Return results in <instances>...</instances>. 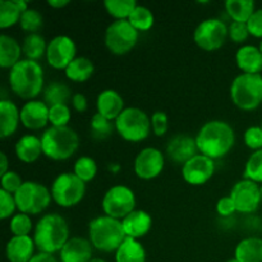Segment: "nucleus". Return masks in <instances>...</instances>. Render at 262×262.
Here are the masks:
<instances>
[{
    "label": "nucleus",
    "mask_w": 262,
    "mask_h": 262,
    "mask_svg": "<svg viewBox=\"0 0 262 262\" xmlns=\"http://www.w3.org/2000/svg\"><path fill=\"white\" fill-rule=\"evenodd\" d=\"M115 262H146V250L140 241L125 238L115 251Z\"/></svg>",
    "instance_id": "obj_29"
},
{
    "label": "nucleus",
    "mask_w": 262,
    "mask_h": 262,
    "mask_svg": "<svg viewBox=\"0 0 262 262\" xmlns=\"http://www.w3.org/2000/svg\"><path fill=\"white\" fill-rule=\"evenodd\" d=\"M73 173L84 183H89L96 177L97 174V164L90 156H81L78 160L74 163Z\"/></svg>",
    "instance_id": "obj_37"
},
{
    "label": "nucleus",
    "mask_w": 262,
    "mask_h": 262,
    "mask_svg": "<svg viewBox=\"0 0 262 262\" xmlns=\"http://www.w3.org/2000/svg\"><path fill=\"white\" fill-rule=\"evenodd\" d=\"M225 9L233 22L247 23L255 13V2L252 0H227Z\"/></svg>",
    "instance_id": "obj_31"
},
{
    "label": "nucleus",
    "mask_w": 262,
    "mask_h": 262,
    "mask_svg": "<svg viewBox=\"0 0 262 262\" xmlns=\"http://www.w3.org/2000/svg\"><path fill=\"white\" fill-rule=\"evenodd\" d=\"M71 101L74 110L78 113H84L87 110V106H89V101H87L86 96L83 94H74Z\"/></svg>",
    "instance_id": "obj_49"
},
{
    "label": "nucleus",
    "mask_w": 262,
    "mask_h": 262,
    "mask_svg": "<svg viewBox=\"0 0 262 262\" xmlns=\"http://www.w3.org/2000/svg\"><path fill=\"white\" fill-rule=\"evenodd\" d=\"M165 160L160 150L155 147H145L137 154L133 163L136 176L143 181L155 179L163 173Z\"/></svg>",
    "instance_id": "obj_15"
},
{
    "label": "nucleus",
    "mask_w": 262,
    "mask_h": 262,
    "mask_svg": "<svg viewBox=\"0 0 262 262\" xmlns=\"http://www.w3.org/2000/svg\"><path fill=\"white\" fill-rule=\"evenodd\" d=\"M138 42V31L128 20H114L105 31V45L114 55H125Z\"/></svg>",
    "instance_id": "obj_11"
},
{
    "label": "nucleus",
    "mask_w": 262,
    "mask_h": 262,
    "mask_svg": "<svg viewBox=\"0 0 262 262\" xmlns=\"http://www.w3.org/2000/svg\"><path fill=\"white\" fill-rule=\"evenodd\" d=\"M196 143L200 154L217 160L228 155L234 146V129L224 120H210L199 130Z\"/></svg>",
    "instance_id": "obj_1"
},
{
    "label": "nucleus",
    "mask_w": 262,
    "mask_h": 262,
    "mask_svg": "<svg viewBox=\"0 0 262 262\" xmlns=\"http://www.w3.org/2000/svg\"><path fill=\"white\" fill-rule=\"evenodd\" d=\"M13 94L23 100H35L43 89V69L38 61L22 59L9 72Z\"/></svg>",
    "instance_id": "obj_3"
},
{
    "label": "nucleus",
    "mask_w": 262,
    "mask_h": 262,
    "mask_svg": "<svg viewBox=\"0 0 262 262\" xmlns=\"http://www.w3.org/2000/svg\"><path fill=\"white\" fill-rule=\"evenodd\" d=\"M77 46L73 38L66 35L55 36L48 43L46 60L54 69H64L77 58Z\"/></svg>",
    "instance_id": "obj_14"
},
{
    "label": "nucleus",
    "mask_w": 262,
    "mask_h": 262,
    "mask_svg": "<svg viewBox=\"0 0 262 262\" xmlns=\"http://www.w3.org/2000/svg\"><path fill=\"white\" fill-rule=\"evenodd\" d=\"M234 258L238 262H262V239L258 237L243 238L237 245Z\"/></svg>",
    "instance_id": "obj_28"
},
{
    "label": "nucleus",
    "mask_w": 262,
    "mask_h": 262,
    "mask_svg": "<svg viewBox=\"0 0 262 262\" xmlns=\"http://www.w3.org/2000/svg\"><path fill=\"white\" fill-rule=\"evenodd\" d=\"M90 262H106V261L102 260V258H99V257H94Z\"/></svg>",
    "instance_id": "obj_54"
},
{
    "label": "nucleus",
    "mask_w": 262,
    "mask_h": 262,
    "mask_svg": "<svg viewBox=\"0 0 262 262\" xmlns=\"http://www.w3.org/2000/svg\"><path fill=\"white\" fill-rule=\"evenodd\" d=\"M96 107L100 115L105 117L106 119L113 120V122H115V119L125 109L122 95L112 89L100 92L96 100Z\"/></svg>",
    "instance_id": "obj_21"
},
{
    "label": "nucleus",
    "mask_w": 262,
    "mask_h": 262,
    "mask_svg": "<svg viewBox=\"0 0 262 262\" xmlns=\"http://www.w3.org/2000/svg\"><path fill=\"white\" fill-rule=\"evenodd\" d=\"M20 123L30 130H40L49 124V105L41 100H30L20 109Z\"/></svg>",
    "instance_id": "obj_18"
},
{
    "label": "nucleus",
    "mask_w": 262,
    "mask_h": 262,
    "mask_svg": "<svg viewBox=\"0 0 262 262\" xmlns=\"http://www.w3.org/2000/svg\"><path fill=\"white\" fill-rule=\"evenodd\" d=\"M8 170V158L5 152H0V177L4 176Z\"/></svg>",
    "instance_id": "obj_51"
},
{
    "label": "nucleus",
    "mask_w": 262,
    "mask_h": 262,
    "mask_svg": "<svg viewBox=\"0 0 262 262\" xmlns=\"http://www.w3.org/2000/svg\"><path fill=\"white\" fill-rule=\"evenodd\" d=\"M122 224L125 235L128 238L138 241L140 238L145 237L151 230L152 217L148 212L143 211V210H135L122 220Z\"/></svg>",
    "instance_id": "obj_22"
},
{
    "label": "nucleus",
    "mask_w": 262,
    "mask_h": 262,
    "mask_svg": "<svg viewBox=\"0 0 262 262\" xmlns=\"http://www.w3.org/2000/svg\"><path fill=\"white\" fill-rule=\"evenodd\" d=\"M166 154L173 163L183 166L187 161H189L193 156L200 154L199 148H197L196 138L188 135H183V133L174 136L168 142Z\"/></svg>",
    "instance_id": "obj_17"
},
{
    "label": "nucleus",
    "mask_w": 262,
    "mask_h": 262,
    "mask_svg": "<svg viewBox=\"0 0 262 262\" xmlns=\"http://www.w3.org/2000/svg\"><path fill=\"white\" fill-rule=\"evenodd\" d=\"M30 262H59L55 258V256L51 255V253H45V252H38L31 258Z\"/></svg>",
    "instance_id": "obj_50"
},
{
    "label": "nucleus",
    "mask_w": 262,
    "mask_h": 262,
    "mask_svg": "<svg viewBox=\"0 0 262 262\" xmlns=\"http://www.w3.org/2000/svg\"><path fill=\"white\" fill-rule=\"evenodd\" d=\"M69 4V0H49V7L54 8V9H61V8L67 7Z\"/></svg>",
    "instance_id": "obj_52"
},
{
    "label": "nucleus",
    "mask_w": 262,
    "mask_h": 262,
    "mask_svg": "<svg viewBox=\"0 0 262 262\" xmlns=\"http://www.w3.org/2000/svg\"><path fill=\"white\" fill-rule=\"evenodd\" d=\"M33 241L40 252H60L69 237V227L67 220L59 214H46L41 217L33 229Z\"/></svg>",
    "instance_id": "obj_2"
},
{
    "label": "nucleus",
    "mask_w": 262,
    "mask_h": 262,
    "mask_svg": "<svg viewBox=\"0 0 262 262\" xmlns=\"http://www.w3.org/2000/svg\"><path fill=\"white\" fill-rule=\"evenodd\" d=\"M235 61L243 73L261 74L262 54L257 46L243 45L235 54Z\"/></svg>",
    "instance_id": "obj_23"
},
{
    "label": "nucleus",
    "mask_w": 262,
    "mask_h": 262,
    "mask_svg": "<svg viewBox=\"0 0 262 262\" xmlns=\"http://www.w3.org/2000/svg\"><path fill=\"white\" fill-rule=\"evenodd\" d=\"M227 262H238V261L235 260V258H230V260H228Z\"/></svg>",
    "instance_id": "obj_55"
},
{
    "label": "nucleus",
    "mask_w": 262,
    "mask_h": 262,
    "mask_svg": "<svg viewBox=\"0 0 262 262\" xmlns=\"http://www.w3.org/2000/svg\"><path fill=\"white\" fill-rule=\"evenodd\" d=\"M245 179L262 184V150L255 151L245 166Z\"/></svg>",
    "instance_id": "obj_38"
},
{
    "label": "nucleus",
    "mask_w": 262,
    "mask_h": 262,
    "mask_svg": "<svg viewBox=\"0 0 262 262\" xmlns=\"http://www.w3.org/2000/svg\"><path fill=\"white\" fill-rule=\"evenodd\" d=\"M258 49H260V51H261V54H262V40H261V42H260V46H258Z\"/></svg>",
    "instance_id": "obj_56"
},
{
    "label": "nucleus",
    "mask_w": 262,
    "mask_h": 262,
    "mask_svg": "<svg viewBox=\"0 0 262 262\" xmlns=\"http://www.w3.org/2000/svg\"><path fill=\"white\" fill-rule=\"evenodd\" d=\"M235 211H237V209H235V205L234 202H233V200L230 199V196L222 197V199L217 201L216 212L222 217L232 216Z\"/></svg>",
    "instance_id": "obj_48"
},
{
    "label": "nucleus",
    "mask_w": 262,
    "mask_h": 262,
    "mask_svg": "<svg viewBox=\"0 0 262 262\" xmlns=\"http://www.w3.org/2000/svg\"><path fill=\"white\" fill-rule=\"evenodd\" d=\"M71 89L63 82H51L45 90H43V101L49 105H59L67 104L69 100H72Z\"/></svg>",
    "instance_id": "obj_33"
},
{
    "label": "nucleus",
    "mask_w": 262,
    "mask_h": 262,
    "mask_svg": "<svg viewBox=\"0 0 262 262\" xmlns=\"http://www.w3.org/2000/svg\"><path fill=\"white\" fill-rule=\"evenodd\" d=\"M95 72V66L91 59L86 56H77L66 69V76L69 81L83 83L89 81Z\"/></svg>",
    "instance_id": "obj_30"
},
{
    "label": "nucleus",
    "mask_w": 262,
    "mask_h": 262,
    "mask_svg": "<svg viewBox=\"0 0 262 262\" xmlns=\"http://www.w3.org/2000/svg\"><path fill=\"white\" fill-rule=\"evenodd\" d=\"M9 229L14 237H26L30 235L33 229V223L30 215L18 212L10 219Z\"/></svg>",
    "instance_id": "obj_39"
},
{
    "label": "nucleus",
    "mask_w": 262,
    "mask_h": 262,
    "mask_svg": "<svg viewBox=\"0 0 262 262\" xmlns=\"http://www.w3.org/2000/svg\"><path fill=\"white\" fill-rule=\"evenodd\" d=\"M229 36V27L217 18H207L196 27L193 40L205 51L219 50Z\"/></svg>",
    "instance_id": "obj_12"
},
{
    "label": "nucleus",
    "mask_w": 262,
    "mask_h": 262,
    "mask_svg": "<svg viewBox=\"0 0 262 262\" xmlns=\"http://www.w3.org/2000/svg\"><path fill=\"white\" fill-rule=\"evenodd\" d=\"M20 122V112L10 100L0 101V137L7 138L14 135Z\"/></svg>",
    "instance_id": "obj_24"
},
{
    "label": "nucleus",
    "mask_w": 262,
    "mask_h": 262,
    "mask_svg": "<svg viewBox=\"0 0 262 262\" xmlns=\"http://www.w3.org/2000/svg\"><path fill=\"white\" fill-rule=\"evenodd\" d=\"M42 14H41L37 9H32V8H28V9L23 13L19 20L20 28H22L25 32H27L28 35H30V33H37V31L42 27Z\"/></svg>",
    "instance_id": "obj_40"
},
{
    "label": "nucleus",
    "mask_w": 262,
    "mask_h": 262,
    "mask_svg": "<svg viewBox=\"0 0 262 262\" xmlns=\"http://www.w3.org/2000/svg\"><path fill=\"white\" fill-rule=\"evenodd\" d=\"M107 169H109V171H112V173H118V171L120 170V165L119 164H117V163H114V164H109V165H107Z\"/></svg>",
    "instance_id": "obj_53"
},
{
    "label": "nucleus",
    "mask_w": 262,
    "mask_h": 262,
    "mask_svg": "<svg viewBox=\"0 0 262 262\" xmlns=\"http://www.w3.org/2000/svg\"><path fill=\"white\" fill-rule=\"evenodd\" d=\"M17 209L14 194L8 193L4 189H0V219L7 220L10 216H14V211Z\"/></svg>",
    "instance_id": "obj_42"
},
{
    "label": "nucleus",
    "mask_w": 262,
    "mask_h": 262,
    "mask_svg": "<svg viewBox=\"0 0 262 262\" xmlns=\"http://www.w3.org/2000/svg\"><path fill=\"white\" fill-rule=\"evenodd\" d=\"M46 50H48V43L40 33H30L23 40L22 51L26 55V59L38 61L43 55L46 56Z\"/></svg>",
    "instance_id": "obj_32"
},
{
    "label": "nucleus",
    "mask_w": 262,
    "mask_h": 262,
    "mask_svg": "<svg viewBox=\"0 0 262 262\" xmlns=\"http://www.w3.org/2000/svg\"><path fill=\"white\" fill-rule=\"evenodd\" d=\"M151 128L154 130V135L161 137L168 132L169 128V118L166 113L155 112L151 117Z\"/></svg>",
    "instance_id": "obj_45"
},
{
    "label": "nucleus",
    "mask_w": 262,
    "mask_h": 262,
    "mask_svg": "<svg viewBox=\"0 0 262 262\" xmlns=\"http://www.w3.org/2000/svg\"><path fill=\"white\" fill-rule=\"evenodd\" d=\"M22 46L12 36L3 33L0 36V67L3 69H12L22 59Z\"/></svg>",
    "instance_id": "obj_27"
},
{
    "label": "nucleus",
    "mask_w": 262,
    "mask_h": 262,
    "mask_svg": "<svg viewBox=\"0 0 262 262\" xmlns=\"http://www.w3.org/2000/svg\"><path fill=\"white\" fill-rule=\"evenodd\" d=\"M247 28L251 36L262 38V8L255 10L252 17L247 22Z\"/></svg>",
    "instance_id": "obj_47"
},
{
    "label": "nucleus",
    "mask_w": 262,
    "mask_h": 262,
    "mask_svg": "<svg viewBox=\"0 0 262 262\" xmlns=\"http://www.w3.org/2000/svg\"><path fill=\"white\" fill-rule=\"evenodd\" d=\"M42 154L54 161L71 159L79 147V137L71 127H50L41 136Z\"/></svg>",
    "instance_id": "obj_5"
},
{
    "label": "nucleus",
    "mask_w": 262,
    "mask_h": 262,
    "mask_svg": "<svg viewBox=\"0 0 262 262\" xmlns=\"http://www.w3.org/2000/svg\"><path fill=\"white\" fill-rule=\"evenodd\" d=\"M35 241L30 235L14 237L13 235L5 246V256L9 262H30L36 255Z\"/></svg>",
    "instance_id": "obj_20"
},
{
    "label": "nucleus",
    "mask_w": 262,
    "mask_h": 262,
    "mask_svg": "<svg viewBox=\"0 0 262 262\" xmlns=\"http://www.w3.org/2000/svg\"><path fill=\"white\" fill-rule=\"evenodd\" d=\"M230 99L241 110L252 112L262 104V74L241 73L230 84Z\"/></svg>",
    "instance_id": "obj_6"
},
{
    "label": "nucleus",
    "mask_w": 262,
    "mask_h": 262,
    "mask_svg": "<svg viewBox=\"0 0 262 262\" xmlns=\"http://www.w3.org/2000/svg\"><path fill=\"white\" fill-rule=\"evenodd\" d=\"M137 5L135 0H105L104 2L105 9L109 15L115 18V20H128Z\"/></svg>",
    "instance_id": "obj_34"
},
{
    "label": "nucleus",
    "mask_w": 262,
    "mask_h": 262,
    "mask_svg": "<svg viewBox=\"0 0 262 262\" xmlns=\"http://www.w3.org/2000/svg\"><path fill=\"white\" fill-rule=\"evenodd\" d=\"M15 156L18 160L25 164H32L40 158L42 154V143L41 138L35 135H25L17 141L14 146Z\"/></svg>",
    "instance_id": "obj_25"
},
{
    "label": "nucleus",
    "mask_w": 262,
    "mask_h": 262,
    "mask_svg": "<svg viewBox=\"0 0 262 262\" xmlns=\"http://www.w3.org/2000/svg\"><path fill=\"white\" fill-rule=\"evenodd\" d=\"M72 113L67 104H59L49 106V123L51 127H68Z\"/></svg>",
    "instance_id": "obj_41"
},
{
    "label": "nucleus",
    "mask_w": 262,
    "mask_h": 262,
    "mask_svg": "<svg viewBox=\"0 0 262 262\" xmlns=\"http://www.w3.org/2000/svg\"><path fill=\"white\" fill-rule=\"evenodd\" d=\"M250 36L248 32L247 23H239V22H232L229 26V37L233 42L235 43H243Z\"/></svg>",
    "instance_id": "obj_46"
},
{
    "label": "nucleus",
    "mask_w": 262,
    "mask_h": 262,
    "mask_svg": "<svg viewBox=\"0 0 262 262\" xmlns=\"http://www.w3.org/2000/svg\"><path fill=\"white\" fill-rule=\"evenodd\" d=\"M246 146L253 151L262 150V128L261 127H250L246 129L243 136Z\"/></svg>",
    "instance_id": "obj_44"
},
{
    "label": "nucleus",
    "mask_w": 262,
    "mask_h": 262,
    "mask_svg": "<svg viewBox=\"0 0 262 262\" xmlns=\"http://www.w3.org/2000/svg\"><path fill=\"white\" fill-rule=\"evenodd\" d=\"M101 206L106 216L123 220L136 210V194L129 187L117 184L105 192Z\"/></svg>",
    "instance_id": "obj_10"
},
{
    "label": "nucleus",
    "mask_w": 262,
    "mask_h": 262,
    "mask_svg": "<svg viewBox=\"0 0 262 262\" xmlns=\"http://www.w3.org/2000/svg\"><path fill=\"white\" fill-rule=\"evenodd\" d=\"M51 197L58 206L69 209L74 207L83 200L86 194V183L74 173H61L51 184Z\"/></svg>",
    "instance_id": "obj_8"
},
{
    "label": "nucleus",
    "mask_w": 262,
    "mask_h": 262,
    "mask_svg": "<svg viewBox=\"0 0 262 262\" xmlns=\"http://www.w3.org/2000/svg\"><path fill=\"white\" fill-rule=\"evenodd\" d=\"M261 194H262V184H261Z\"/></svg>",
    "instance_id": "obj_57"
},
{
    "label": "nucleus",
    "mask_w": 262,
    "mask_h": 262,
    "mask_svg": "<svg viewBox=\"0 0 262 262\" xmlns=\"http://www.w3.org/2000/svg\"><path fill=\"white\" fill-rule=\"evenodd\" d=\"M0 183H2V189H4L8 193L14 194L22 187L25 182L22 181V178H20V176L17 171L9 170L4 176L0 177Z\"/></svg>",
    "instance_id": "obj_43"
},
{
    "label": "nucleus",
    "mask_w": 262,
    "mask_h": 262,
    "mask_svg": "<svg viewBox=\"0 0 262 262\" xmlns=\"http://www.w3.org/2000/svg\"><path fill=\"white\" fill-rule=\"evenodd\" d=\"M260 127H261V128H262V122H261V125H260Z\"/></svg>",
    "instance_id": "obj_58"
},
{
    "label": "nucleus",
    "mask_w": 262,
    "mask_h": 262,
    "mask_svg": "<svg viewBox=\"0 0 262 262\" xmlns=\"http://www.w3.org/2000/svg\"><path fill=\"white\" fill-rule=\"evenodd\" d=\"M122 220L101 215L94 217L89 224V239L94 248L101 252H115L125 241Z\"/></svg>",
    "instance_id": "obj_4"
},
{
    "label": "nucleus",
    "mask_w": 262,
    "mask_h": 262,
    "mask_svg": "<svg viewBox=\"0 0 262 262\" xmlns=\"http://www.w3.org/2000/svg\"><path fill=\"white\" fill-rule=\"evenodd\" d=\"M215 174V160L197 154L182 166L183 179L191 186H202L207 183Z\"/></svg>",
    "instance_id": "obj_16"
},
{
    "label": "nucleus",
    "mask_w": 262,
    "mask_h": 262,
    "mask_svg": "<svg viewBox=\"0 0 262 262\" xmlns=\"http://www.w3.org/2000/svg\"><path fill=\"white\" fill-rule=\"evenodd\" d=\"M15 204L19 212L27 215H38L50 205L51 191L38 182L27 181L14 193Z\"/></svg>",
    "instance_id": "obj_9"
},
{
    "label": "nucleus",
    "mask_w": 262,
    "mask_h": 262,
    "mask_svg": "<svg viewBox=\"0 0 262 262\" xmlns=\"http://www.w3.org/2000/svg\"><path fill=\"white\" fill-rule=\"evenodd\" d=\"M115 130L128 142H141L148 137L151 132V118L138 107H125L115 119Z\"/></svg>",
    "instance_id": "obj_7"
},
{
    "label": "nucleus",
    "mask_w": 262,
    "mask_h": 262,
    "mask_svg": "<svg viewBox=\"0 0 262 262\" xmlns=\"http://www.w3.org/2000/svg\"><path fill=\"white\" fill-rule=\"evenodd\" d=\"M94 246L90 239L82 237H71L59 252L61 262H90L92 260Z\"/></svg>",
    "instance_id": "obj_19"
},
{
    "label": "nucleus",
    "mask_w": 262,
    "mask_h": 262,
    "mask_svg": "<svg viewBox=\"0 0 262 262\" xmlns=\"http://www.w3.org/2000/svg\"><path fill=\"white\" fill-rule=\"evenodd\" d=\"M229 196L234 202L238 212L253 214L257 211L262 202L261 186L250 179H242L232 187Z\"/></svg>",
    "instance_id": "obj_13"
},
{
    "label": "nucleus",
    "mask_w": 262,
    "mask_h": 262,
    "mask_svg": "<svg viewBox=\"0 0 262 262\" xmlns=\"http://www.w3.org/2000/svg\"><path fill=\"white\" fill-rule=\"evenodd\" d=\"M115 130V124L113 120L106 119L105 117L100 115L99 113L92 115L90 120V132L95 140H106L107 137L112 136V133Z\"/></svg>",
    "instance_id": "obj_36"
},
{
    "label": "nucleus",
    "mask_w": 262,
    "mask_h": 262,
    "mask_svg": "<svg viewBox=\"0 0 262 262\" xmlns=\"http://www.w3.org/2000/svg\"><path fill=\"white\" fill-rule=\"evenodd\" d=\"M28 9L26 0H0V28L5 30L19 23L23 13Z\"/></svg>",
    "instance_id": "obj_26"
},
{
    "label": "nucleus",
    "mask_w": 262,
    "mask_h": 262,
    "mask_svg": "<svg viewBox=\"0 0 262 262\" xmlns=\"http://www.w3.org/2000/svg\"><path fill=\"white\" fill-rule=\"evenodd\" d=\"M128 22L138 31V32H145L152 28L154 23H155V17L154 13L148 9L147 7L143 5H137L132 14L128 18Z\"/></svg>",
    "instance_id": "obj_35"
}]
</instances>
